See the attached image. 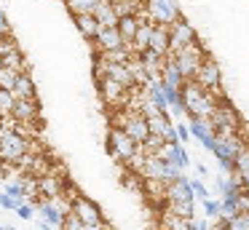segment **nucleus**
<instances>
[{"instance_id":"f257e3e1","label":"nucleus","mask_w":249,"mask_h":230,"mask_svg":"<svg viewBox=\"0 0 249 230\" xmlns=\"http://www.w3.org/2000/svg\"><path fill=\"white\" fill-rule=\"evenodd\" d=\"M222 94H212V91H204L196 80H185L182 86V105H185V112H188V121H209L214 107L220 105Z\"/></svg>"},{"instance_id":"f03ea898","label":"nucleus","mask_w":249,"mask_h":230,"mask_svg":"<svg viewBox=\"0 0 249 230\" xmlns=\"http://www.w3.org/2000/svg\"><path fill=\"white\" fill-rule=\"evenodd\" d=\"M107 153L115 158V163H121L124 169H129V163L142 153V144H137L124 128L110 126V131H107Z\"/></svg>"},{"instance_id":"7ed1b4c3","label":"nucleus","mask_w":249,"mask_h":230,"mask_svg":"<svg viewBox=\"0 0 249 230\" xmlns=\"http://www.w3.org/2000/svg\"><path fill=\"white\" fill-rule=\"evenodd\" d=\"M113 126L124 128L137 144H145L147 137H150V126H147V118L142 112L131 110V107H121V110L113 112Z\"/></svg>"},{"instance_id":"20e7f679","label":"nucleus","mask_w":249,"mask_h":230,"mask_svg":"<svg viewBox=\"0 0 249 230\" xmlns=\"http://www.w3.org/2000/svg\"><path fill=\"white\" fill-rule=\"evenodd\" d=\"M209 123H212V128H214L217 139H220V137H228V134H241V128H244L241 112H238L236 107H233L231 102L225 99V96H222L220 105L214 107Z\"/></svg>"},{"instance_id":"39448f33","label":"nucleus","mask_w":249,"mask_h":230,"mask_svg":"<svg viewBox=\"0 0 249 230\" xmlns=\"http://www.w3.org/2000/svg\"><path fill=\"white\" fill-rule=\"evenodd\" d=\"M140 16L153 24L172 27L177 19H182V8H179V0H142Z\"/></svg>"},{"instance_id":"423d86ee","label":"nucleus","mask_w":249,"mask_h":230,"mask_svg":"<svg viewBox=\"0 0 249 230\" xmlns=\"http://www.w3.org/2000/svg\"><path fill=\"white\" fill-rule=\"evenodd\" d=\"M244 147H247V142H244L241 134H228V137L217 139V147L212 150V155L217 158V163L225 174H236V160Z\"/></svg>"},{"instance_id":"0eeeda50","label":"nucleus","mask_w":249,"mask_h":230,"mask_svg":"<svg viewBox=\"0 0 249 230\" xmlns=\"http://www.w3.org/2000/svg\"><path fill=\"white\" fill-rule=\"evenodd\" d=\"M206 56H209V51H206V46L201 40L193 43V46H188V48L172 51V59L177 62V67H179V72H182L185 80H193L196 78V72H198L201 62H204Z\"/></svg>"},{"instance_id":"6e6552de","label":"nucleus","mask_w":249,"mask_h":230,"mask_svg":"<svg viewBox=\"0 0 249 230\" xmlns=\"http://www.w3.org/2000/svg\"><path fill=\"white\" fill-rule=\"evenodd\" d=\"M97 91H99V99H102L107 107L121 110V107H129V99H131V91L134 88H126V86L115 83L113 78H99L97 80Z\"/></svg>"},{"instance_id":"1a4fd4ad","label":"nucleus","mask_w":249,"mask_h":230,"mask_svg":"<svg viewBox=\"0 0 249 230\" xmlns=\"http://www.w3.org/2000/svg\"><path fill=\"white\" fill-rule=\"evenodd\" d=\"M196 83L201 86L204 91H212V94H222V67L220 62H217L214 56H206L204 62H201L198 72H196Z\"/></svg>"},{"instance_id":"9d476101","label":"nucleus","mask_w":249,"mask_h":230,"mask_svg":"<svg viewBox=\"0 0 249 230\" xmlns=\"http://www.w3.org/2000/svg\"><path fill=\"white\" fill-rule=\"evenodd\" d=\"M70 214H75L83 225H102V222H107V219H105V214H102V209H99V203L94 201V198L83 195V193H78V195L72 198Z\"/></svg>"},{"instance_id":"9b49d317","label":"nucleus","mask_w":249,"mask_h":230,"mask_svg":"<svg viewBox=\"0 0 249 230\" xmlns=\"http://www.w3.org/2000/svg\"><path fill=\"white\" fill-rule=\"evenodd\" d=\"M169 35H172V51H179V48H188L193 43H198V30L190 24L188 19H177L172 27H169Z\"/></svg>"},{"instance_id":"f8f14e48","label":"nucleus","mask_w":249,"mask_h":230,"mask_svg":"<svg viewBox=\"0 0 249 230\" xmlns=\"http://www.w3.org/2000/svg\"><path fill=\"white\" fill-rule=\"evenodd\" d=\"M188 126H190V137H193L204 150H209V153H212V150L217 147V134H214V128H212L209 121H201V118H196V121H190Z\"/></svg>"},{"instance_id":"ddd939ff","label":"nucleus","mask_w":249,"mask_h":230,"mask_svg":"<svg viewBox=\"0 0 249 230\" xmlns=\"http://www.w3.org/2000/svg\"><path fill=\"white\" fill-rule=\"evenodd\" d=\"M94 46H97V53H105V51H115V48H124L126 40L121 37L118 27H102L94 37Z\"/></svg>"},{"instance_id":"4468645a","label":"nucleus","mask_w":249,"mask_h":230,"mask_svg":"<svg viewBox=\"0 0 249 230\" xmlns=\"http://www.w3.org/2000/svg\"><path fill=\"white\" fill-rule=\"evenodd\" d=\"M11 118L17 123H40V102L38 99H17Z\"/></svg>"},{"instance_id":"2eb2a0df","label":"nucleus","mask_w":249,"mask_h":230,"mask_svg":"<svg viewBox=\"0 0 249 230\" xmlns=\"http://www.w3.org/2000/svg\"><path fill=\"white\" fill-rule=\"evenodd\" d=\"M142 195L147 198L150 206H156L161 212L166 206V182L161 179H142Z\"/></svg>"},{"instance_id":"dca6fc26","label":"nucleus","mask_w":249,"mask_h":230,"mask_svg":"<svg viewBox=\"0 0 249 230\" xmlns=\"http://www.w3.org/2000/svg\"><path fill=\"white\" fill-rule=\"evenodd\" d=\"M177 201H196L190 179L185 174L179 177V179H174V182L166 185V203H177Z\"/></svg>"},{"instance_id":"f3484780","label":"nucleus","mask_w":249,"mask_h":230,"mask_svg":"<svg viewBox=\"0 0 249 230\" xmlns=\"http://www.w3.org/2000/svg\"><path fill=\"white\" fill-rule=\"evenodd\" d=\"M158 230H196V219L179 217V214H172L166 209L158 212Z\"/></svg>"},{"instance_id":"a211bd4d","label":"nucleus","mask_w":249,"mask_h":230,"mask_svg":"<svg viewBox=\"0 0 249 230\" xmlns=\"http://www.w3.org/2000/svg\"><path fill=\"white\" fill-rule=\"evenodd\" d=\"M150 51H156L158 56H169V53H172V35H169V27L166 24H156V27H153Z\"/></svg>"},{"instance_id":"6ab92c4d","label":"nucleus","mask_w":249,"mask_h":230,"mask_svg":"<svg viewBox=\"0 0 249 230\" xmlns=\"http://www.w3.org/2000/svg\"><path fill=\"white\" fill-rule=\"evenodd\" d=\"M140 59H142V67H145V72H147V78L150 80H161L163 78V62H166V56H158L156 51H142L140 53Z\"/></svg>"},{"instance_id":"aec40b11","label":"nucleus","mask_w":249,"mask_h":230,"mask_svg":"<svg viewBox=\"0 0 249 230\" xmlns=\"http://www.w3.org/2000/svg\"><path fill=\"white\" fill-rule=\"evenodd\" d=\"M145 94L158 110H169V96H166V88H163V80H147Z\"/></svg>"},{"instance_id":"412c9836","label":"nucleus","mask_w":249,"mask_h":230,"mask_svg":"<svg viewBox=\"0 0 249 230\" xmlns=\"http://www.w3.org/2000/svg\"><path fill=\"white\" fill-rule=\"evenodd\" d=\"M161 158H166L169 163H174L177 169H188V166H190V158H188V153H185V144L182 142L166 144L163 153H161Z\"/></svg>"},{"instance_id":"4be33fe9","label":"nucleus","mask_w":249,"mask_h":230,"mask_svg":"<svg viewBox=\"0 0 249 230\" xmlns=\"http://www.w3.org/2000/svg\"><path fill=\"white\" fill-rule=\"evenodd\" d=\"M72 21H75L78 32H81L86 40H94V37H97V32L102 30V27H99V21L94 19V14H75V16H72Z\"/></svg>"},{"instance_id":"5701e85b","label":"nucleus","mask_w":249,"mask_h":230,"mask_svg":"<svg viewBox=\"0 0 249 230\" xmlns=\"http://www.w3.org/2000/svg\"><path fill=\"white\" fill-rule=\"evenodd\" d=\"M11 94L17 96V99H38V94H35V80H33V75H30V70L27 72H19L17 86H14Z\"/></svg>"},{"instance_id":"b1692460","label":"nucleus","mask_w":249,"mask_h":230,"mask_svg":"<svg viewBox=\"0 0 249 230\" xmlns=\"http://www.w3.org/2000/svg\"><path fill=\"white\" fill-rule=\"evenodd\" d=\"M94 19L99 21V27H118V14H115V5L110 0H102V3L94 8Z\"/></svg>"},{"instance_id":"393cba45","label":"nucleus","mask_w":249,"mask_h":230,"mask_svg":"<svg viewBox=\"0 0 249 230\" xmlns=\"http://www.w3.org/2000/svg\"><path fill=\"white\" fill-rule=\"evenodd\" d=\"M153 27H156L153 21H147V19H142V16H140V30H137V37H134V43H131L134 53H142V51H147V48H150Z\"/></svg>"},{"instance_id":"a878e982","label":"nucleus","mask_w":249,"mask_h":230,"mask_svg":"<svg viewBox=\"0 0 249 230\" xmlns=\"http://www.w3.org/2000/svg\"><path fill=\"white\" fill-rule=\"evenodd\" d=\"M137 30H140V16H124V19L118 21V32H121V37L126 40V46L134 43Z\"/></svg>"},{"instance_id":"bb28decb","label":"nucleus","mask_w":249,"mask_h":230,"mask_svg":"<svg viewBox=\"0 0 249 230\" xmlns=\"http://www.w3.org/2000/svg\"><path fill=\"white\" fill-rule=\"evenodd\" d=\"M67 8L72 11V16L75 14H94V8H97L102 0H65Z\"/></svg>"},{"instance_id":"cd10ccee","label":"nucleus","mask_w":249,"mask_h":230,"mask_svg":"<svg viewBox=\"0 0 249 230\" xmlns=\"http://www.w3.org/2000/svg\"><path fill=\"white\" fill-rule=\"evenodd\" d=\"M14 105H17V96H14L11 91L0 88V118H11Z\"/></svg>"},{"instance_id":"c85d7f7f","label":"nucleus","mask_w":249,"mask_h":230,"mask_svg":"<svg viewBox=\"0 0 249 230\" xmlns=\"http://www.w3.org/2000/svg\"><path fill=\"white\" fill-rule=\"evenodd\" d=\"M163 147H166V142H163L158 134H150V137H147V142L142 144V153H145V155H161Z\"/></svg>"},{"instance_id":"c756f323","label":"nucleus","mask_w":249,"mask_h":230,"mask_svg":"<svg viewBox=\"0 0 249 230\" xmlns=\"http://www.w3.org/2000/svg\"><path fill=\"white\" fill-rule=\"evenodd\" d=\"M236 174L241 177L244 185L249 182V144L241 150V155H238V160H236Z\"/></svg>"},{"instance_id":"7c9ffc66","label":"nucleus","mask_w":249,"mask_h":230,"mask_svg":"<svg viewBox=\"0 0 249 230\" xmlns=\"http://www.w3.org/2000/svg\"><path fill=\"white\" fill-rule=\"evenodd\" d=\"M17 78H19V72H17V70L3 67V70H0V88L14 91V86H17Z\"/></svg>"},{"instance_id":"2f4dec72","label":"nucleus","mask_w":249,"mask_h":230,"mask_svg":"<svg viewBox=\"0 0 249 230\" xmlns=\"http://www.w3.org/2000/svg\"><path fill=\"white\" fill-rule=\"evenodd\" d=\"M220 212H222V203H220V198H206V201H204V214H206V217H212V219H220Z\"/></svg>"},{"instance_id":"473e14b6","label":"nucleus","mask_w":249,"mask_h":230,"mask_svg":"<svg viewBox=\"0 0 249 230\" xmlns=\"http://www.w3.org/2000/svg\"><path fill=\"white\" fill-rule=\"evenodd\" d=\"M190 187H193V195L198 198V201H206V198H212L209 190H206V185H204L201 179H190Z\"/></svg>"},{"instance_id":"72a5a7b5","label":"nucleus","mask_w":249,"mask_h":230,"mask_svg":"<svg viewBox=\"0 0 249 230\" xmlns=\"http://www.w3.org/2000/svg\"><path fill=\"white\" fill-rule=\"evenodd\" d=\"M0 206L6 209V212H17V209H19V201H17V198H11L8 193H0Z\"/></svg>"},{"instance_id":"f704fd0d","label":"nucleus","mask_w":249,"mask_h":230,"mask_svg":"<svg viewBox=\"0 0 249 230\" xmlns=\"http://www.w3.org/2000/svg\"><path fill=\"white\" fill-rule=\"evenodd\" d=\"M86 225L81 222V219L75 217V214H67V219H65V225H62V230H83Z\"/></svg>"},{"instance_id":"c9c22d12","label":"nucleus","mask_w":249,"mask_h":230,"mask_svg":"<svg viewBox=\"0 0 249 230\" xmlns=\"http://www.w3.org/2000/svg\"><path fill=\"white\" fill-rule=\"evenodd\" d=\"M17 214H19L22 219H33V217H35V206H33V203H19Z\"/></svg>"},{"instance_id":"e433bc0d","label":"nucleus","mask_w":249,"mask_h":230,"mask_svg":"<svg viewBox=\"0 0 249 230\" xmlns=\"http://www.w3.org/2000/svg\"><path fill=\"white\" fill-rule=\"evenodd\" d=\"M6 35H11V24H8V16L3 11V5H0V37H6Z\"/></svg>"},{"instance_id":"4c0bfd02","label":"nucleus","mask_w":249,"mask_h":230,"mask_svg":"<svg viewBox=\"0 0 249 230\" xmlns=\"http://www.w3.org/2000/svg\"><path fill=\"white\" fill-rule=\"evenodd\" d=\"M177 137H179V142H188V139H193L190 137V126H185V123H177Z\"/></svg>"},{"instance_id":"58836bf2","label":"nucleus","mask_w":249,"mask_h":230,"mask_svg":"<svg viewBox=\"0 0 249 230\" xmlns=\"http://www.w3.org/2000/svg\"><path fill=\"white\" fill-rule=\"evenodd\" d=\"M83 230H110V225L107 222H102V225H86Z\"/></svg>"},{"instance_id":"ea45409f","label":"nucleus","mask_w":249,"mask_h":230,"mask_svg":"<svg viewBox=\"0 0 249 230\" xmlns=\"http://www.w3.org/2000/svg\"><path fill=\"white\" fill-rule=\"evenodd\" d=\"M196 171H198L201 177H206V174H209V169H206V166L201 163V160H198V163H196Z\"/></svg>"},{"instance_id":"a19ab883","label":"nucleus","mask_w":249,"mask_h":230,"mask_svg":"<svg viewBox=\"0 0 249 230\" xmlns=\"http://www.w3.org/2000/svg\"><path fill=\"white\" fill-rule=\"evenodd\" d=\"M196 230H209V225H206V219H201V222L196 219Z\"/></svg>"},{"instance_id":"79ce46f5","label":"nucleus","mask_w":249,"mask_h":230,"mask_svg":"<svg viewBox=\"0 0 249 230\" xmlns=\"http://www.w3.org/2000/svg\"><path fill=\"white\" fill-rule=\"evenodd\" d=\"M0 230H6V228H3V225H0Z\"/></svg>"},{"instance_id":"37998d69","label":"nucleus","mask_w":249,"mask_h":230,"mask_svg":"<svg viewBox=\"0 0 249 230\" xmlns=\"http://www.w3.org/2000/svg\"><path fill=\"white\" fill-rule=\"evenodd\" d=\"M110 3H115V0H110Z\"/></svg>"}]
</instances>
